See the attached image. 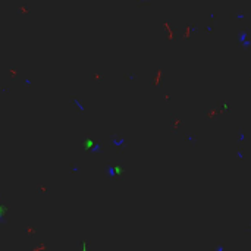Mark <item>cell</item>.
Segmentation results:
<instances>
[{
    "label": "cell",
    "mask_w": 251,
    "mask_h": 251,
    "mask_svg": "<svg viewBox=\"0 0 251 251\" xmlns=\"http://www.w3.org/2000/svg\"><path fill=\"white\" fill-rule=\"evenodd\" d=\"M112 140H113V141H112V143H113V144H115V145H122V144H123V140H121V138H118V137H116V135H112Z\"/></svg>",
    "instance_id": "obj_1"
},
{
    "label": "cell",
    "mask_w": 251,
    "mask_h": 251,
    "mask_svg": "<svg viewBox=\"0 0 251 251\" xmlns=\"http://www.w3.org/2000/svg\"><path fill=\"white\" fill-rule=\"evenodd\" d=\"M100 148H102V144H100V143H96V144L91 147V150H90V151H91V153H98V151H100Z\"/></svg>",
    "instance_id": "obj_2"
},
{
    "label": "cell",
    "mask_w": 251,
    "mask_h": 251,
    "mask_svg": "<svg viewBox=\"0 0 251 251\" xmlns=\"http://www.w3.org/2000/svg\"><path fill=\"white\" fill-rule=\"evenodd\" d=\"M85 148L87 150H91V147L94 145V141H91V140H88V138H85Z\"/></svg>",
    "instance_id": "obj_3"
},
{
    "label": "cell",
    "mask_w": 251,
    "mask_h": 251,
    "mask_svg": "<svg viewBox=\"0 0 251 251\" xmlns=\"http://www.w3.org/2000/svg\"><path fill=\"white\" fill-rule=\"evenodd\" d=\"M106 172H107V175H109L110 178H113V176H115V168H107Z\"/></svg>",
    "instance_id": "obj_4"
},
{
    "label": "cell",
    "mask_w": 251,
    "mask_h": 251,
    "mask_svg": "<svg viewBox=\"0 0 251 251\" xmlns=\"http://www.w3.org/2000/svg\"><path fill=\"white\" fill-rule=\"evenodd\" d=\"M81 251H87V244L85 242H81Z\"/></svg>",
    "instance_id": "obj_5"
},
{
    "label": "cell",
    "mask_w": 251,
    "mask_h": 251,
    "mask_svg": "<svg viewBox=\"0 0 251 251\" xmlns=\"http://www.w3.org/2000/svg\"><path fill=\"white\" fill-rule=\"evenodd\" d=\"M73 102L77 103V106H78V107H79V109H81V110H84V107H82V106H81V103L78 102V100H73Z\"/></svg>",
    "instance_id": "obj_6"
}]
</instances>
